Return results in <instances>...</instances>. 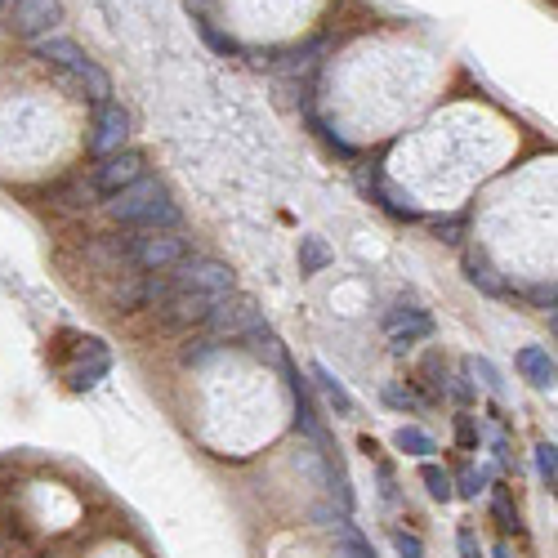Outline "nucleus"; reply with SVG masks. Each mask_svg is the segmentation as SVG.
Masks as SVG:
<instances>
[{
	"label": "nucleus",
	"instance_id": "f257e3e1",
	"mask_svg": "<svg viewBox=\"0 0 558 558\" xmlns=\"http://www.w3.org/2000/svg\"><path fill=\"white\" fill-rule=\"evenodd\" d=\"M108 215L117 219V224H130V228H179V206L170 201L166 184H157V179L143 175L139 184L121 188L117 197L108 201Z\"/></svg>",
	"mask_w": 558,
	"mask_h": 558
},
{
	"label": "nucleus",
	"instance_id": "f03ea898",
	"mask_svg": "<svg viewBox=\"0 0 558 558\" xmlns=\"http://www.w3.org/2000/svg\"><path fill=\"white\" fill-rule=\"evenodd\" d=\"M125 259L143 273H166L179 259H188V242L175 228H139V233L125 237Z\"/></svg>",
	"mask_w": 558,
	"mask_h": 558
},
{
	"label": "nucleus",
	"instance_id": "7ed1b4c3",
	"mask_svg": "<svg viewBox=\"0 0 558 558\" xmlns=\"http://www.w3.org/2000/svg\"><path fill=\"white\" fill-rule=\"evenodd\" d=\"M255 326H264V309H259L250 295H224V300L210 309L206 317V335H215L219 344H228V340H242V335H250Z\"/></svg>",
	"mask_w": 558,
	"mask_h": 558
},
{
	"label": "nucleus",
	"instance_id": "20e7f679",
	"mask_svg": "<svg viewBox=\"0 0 558 558\" xmlns=\"http://www.w3.org/2000/svg\"><path fill=\"white\" fill-rule=\"evenodd\" d=\"M175 277V291H201V295H233L237 291V277L228 264L219 259H179L175 268H166Z\"/></svg>",
	"mask_w": 558,
	"mask_h": 558
},
{
	"label": "nucleus",
	"instance_id": "39448f33",
	"mask_svg": "<svg viewBox=\"0 0 558 558\" xmlns=\"http://www.w3.org/2000/svg\"><path fill=\"white\" fill-rule=\"evenodd\" d=\"M224 300V295H201V291H175L170 300H161L157 309V322L166 326V331H192V326H206L210 309Z\"/></svg>",
	"mask_w": 558,
	"mask_h": 558
},
{
	"label": "nucleus",
	"instance_id": "423d86ee",
	"mask_svg": "<svg viewBox=\"0 0 558 558\" xmlns=\"http://www.w3.org/2000/svg\"><path fill=\"white\" fill-rule=\"evenodd\" d=\"M143 175H148V161H143V152L121 148V152H112V157H103L99 166H94V192H103V197H117L121 188L139 184Z\"/></svg>",
	"mask_w": 558,
	"mask_h": 558
},
{
	"label": "nucleus",
	"instance_id": "0eeeda50",
	"mask_svg": "<svg viewBox=\"0 0 558 558\" xmlns=\"http://www.w3.org/2000/svg\"><path fill=\"white\" fill-rule=\"evenodd\" d=\"M384 335H389L393 349H411V344H425L429 335H434V317L429 309H407V304H398V309L384 313Z\"/></svg>",
	"mask_w": 558,
	"mask_h": 558
},
{
	"label": "nucleus",
	"instance_id": "6e6552de",
	"mask_svg": "<svg viewBox=\"0 0 558 558\" xmlns=\"http://www.w3.org/2000/svg\"><path fill=\"white\" fill-rule=\"evenodd\" d=\"M63 23V5L59 0H14V32L27 41H41L54 27Z\"/></svg>",
	"mask_w": 558,
	"mask_h": 558
},
{
	"label": "nucleus",
	"instance_id": "1a4fd4ad",
	"mask_svg": "<svg viewBox=\"0 0 558 558\" xmlns=\"http://www.w3.org/2000/svg\"><path fill=\"white\" fill-rule=\"evenodd\" d=\"M125 139H130V112L117 108V103H103L90 134V152L94 157H112V152L125 148Z\"/></svg>",
	"mask_w": 558,
	"mask_h": 558
},
{
	"label": "nucleus",
	"instance_id": "9d476101",
	"mask_svg": "<svg viewBox=\"0 0 558 558\" xmlns=\"http://www.w3.org/2000/svg\"><path fill=\"white\" fill-rule=\"evenodd\" d=\"M514 367H518V375H523L532 389H554V375H558V367H554V353L550 349H541V344H523V349L514 353Z\"/></svg>",
	"mask_w": 558,
	"mask_h": 558
},
{
	"label": "nucleus",
	"instance_id": "9b49d317",
	"mask_svg": "<svg viewBox=\"0 0 558 558\" xmlns=\"http://www.w3.org/2000/svg\"><path fill=\"white\" fill-rule=\"evenodd\" d=\"M108 371H112L108 344H103V340H85L81 362H76V371H72V389H76V393H81V389H94V384H99Z\"/></svg>",
	"mask_w": 558,
	"mask_h": 558
},
{
	"label": "nucleus",
	"instance_id": "f8f14e48",
	"mask_svg": "<svg viewBox=\"0 0 558 558\" xmlns=\"http://www.w3.org/2000/svg\"><path fill=\"white\" fill-rule=\"evenodd\" d=\"M32 50H36V59L63 67V72H81V67L90 63V54L76 41H67V36H41V41H32Z\"/></svg>",
	"mask_w": 558,
	"mask_h": 558
},
{
	"label": "nucleus",
	"instance_id": "ddd939ff",
	"mask_svg": "<svg viewBox=\"0 0 558 558\" xmlns=\"http://www.w3.org/2000/svg\"><path fill=\"white\" fill-rule=\"evenodd\" d=\"M465 277H469V286H478V291L492 295V300H514V286L500 282L496 268L487 264L483 255H465Z\"/></svg>",
	"mask_w": 558,
	"mask_h": 558
},
{
	"label": "nucleus",
	"instance_id": "4468645a",
	"mask_svg": "<svg viewBox=\"0 0 558 558\" xmlns=\"http://www.w3.org/2000/svg\"><path fill=\"white\" fill-rule=\"evenodd\" d=\"M313 380H317V389L326 393V402L335 407V416H358V402H353V393L344 389V380H340V375H335L331 367L313 362Z\"/></svg>",
	"mask_w": 558,
	"mask_h": 558
},
{
	"label": "nucleus",
	"instance_id": "2eb2a0df",
	"mask_svg": "<svg viewBox=\"0 0 558 558\" xmlns=\"http://www.w3.org/2000/svg\"><path fill=\"white\" fill-rule=\"evenodd\" d=\"M335 545H340V558H380L349 514H335Z\"/></svg>",
	"mask_w": 558,
	"mask_h": 558
},
{
	"label": "nucleus",
	"instance_id": "dca6fc26",
	"mask_svg": "<svg viewBox=\"0 0 558 558\" xmlns=\"http://www.w3.org/2000/svg\"><path fill=\"white\" fill-rule=\"evenodd\" d=\"M371 192H375V201H380V210H384V215L407 219V224H416V219H420V206H416V201H411V197H402V192H393L380 175L371 179Z\"/></svg>",
	"mask_w": 558,
	"mask_h": 558
},
{
	"label": "nucleus",
	"instance_id": "f3484780",
	"mask_svg": "<svg viewBox=\"0 0 558 558\" xmlns=\"http://www.w3.org/2000/svg\"><path fill=\"white\" fill-rule=\"evenodd\" d=\"M331 264H335V250L326 246V237L304 233V237H300V273L313 277V273H326Z\"/></svg>",
	"mask_w": 558,
	"mask_h": 558
},
{
	"label": "nucleus",
	"instance_id": "a211bd4d",
	"mask_svg": "<svg viewBox=\"0 0 558 558\" xmlns=\"http://www.w3.org/2000/svg\"><path fill=\"white\" fill-rule=\"evenodd\" d=\"M393 447H398L402 456H416V460H434L438 456L434 434H425L420 425H402L398 434H393Z\"/></svg>",
	"mask_w": 558,
	"mask_h": 558
},
{
	"label": "nucleus",
	"instance_id": "6ab92c4d",
	"mask_svg": "<svg viewBox=\"0 0 558 558\" xmlns=\"http://www.w3.org/2000/svg\"><path fill=\"white\" fill-rule=\"evenodd\" d=\"M465 380L474 384V389L492 393L496 402H505V380H500V371L487 358H465Z\"/></svg>",
	"mask_w": 558,
	"mask_h": 558
},
{
	"label": "nucleus",
	"instance_id": "aec40b11",
	"mask_svg": "<svg viewBox=\"0 0 558 558\" xmlns=\"http://www.w3.org/2000/svg\"><path fill=\"white\" fill-rule=\"evenodd\" d=\"M219 349H224V344H219L215 335H188L184 349H179V362H184V367H201V362H210Z\"/></svg>",
	"mask_w": 558,
	"mask_h": 558
},
{
	"label": "nucleus",
	"instance_id": "412c9836",
	"mask_svg": "<svg viewBox=\"0 0 558 558\" xmlns=\"http://www.w3.org/2000/svg\"><path fill=\"white\" fill-rule=\"evenodd\" d=\"M420 478H425L429 496L438 500V505H447V500H456V487H451V469L434 465V460H425V469H420Z\"/></svg>",
	"mask_w": 558,
	"mask_h": 558
},
{
	"label": "nucleus",
	"instance_id": "4be33fe9",
	"mask_svg": "<svg viewBox=\"0 0 558 558\" xmlns=\"http://www.w3.org/2000/svg\"><path fill=\"white\" fill-rule=\"evenodd\" d=\"M197 36H201V41H206L215 54H224V59H228V54H242V41H233L228 32H219L210 18H197Z\"/></svg>",
	"mask_w": 558,
	"mask_h": 558
},
{
	"label": "nucleus",
	"instance_id": "5701e85b",
	"mask_svg": "<svg viewBox=\"0 0 558 558\" xmlns=\"http://www.w3.org/2000/svg\"><path fill=\"white\" fill-rule=\"evenodd\" d=\"M487 478H492V469H460V474H451V487H456V496L478 500L487 492Z\"/></svg>",
	"mask_w": 558,
	"mask_h": 558
},
{
	"label": "nucleus",
	"instance_id": "b1692460",
	"mask_svg": "<svg viewBox=\"0 0 558 558\" xmlns=\"http://www.w3.org/2000/svg\"><path fill=\"white\" fill-rule=\"evenodd\" d=\"M487 492H492V509H496V518H500V527H505V532H518V509H514V500H509L505 483L487 487Z\"/></svg>",
	"mask_w": 558,
	"mask_h": 558
},
{
	"label": "nucleus",
	"instance_id": "393cba45",
	"mask_svg": "<svg viewBox=\"0 0 558 558\" xmlns=\"http://www.w3.org/2000/svg\"><path fill=\"white\" fill-rule=\"evenodd\" d=\"M380 398L389 402L393 411H420V407H425V398H420L416 389H402V384H384Z\"/></svg>",
	"mask_w": 558,
	"mask_h": 558
},
{
	"label": "nucleus",
	"instance_id": "a878e982",
	"mask_svg": "<svg viewBox=\"0 0 558 558\" xmlns=\"http://www.w3.org/2000/svg\"><path fill=\"white\" fill-rule=\"evenodd\" d=\"M465 228H469L465 215H438L434 219V237H438V242H451V246L465 237Z\"/></svg>",
	"mask_w": 558,
	"mask_h": 558
},
{
	"label": "nucleus",
	"instance_id": "bb28decb",
	"mask_svg": "<svg viewBox=\"0 0 558 558\" xmlns=\"http://www.w3.org/2000/svg\"><path fill=\"white\" fill-rule=\"evenodd\" d=\"M536 474H541V483L554 492V483H558V456H554V442H541V447H536Z\"/></svg>",
	"mask_w": 558,
	"mask_h": 558
},
{
	"label": "nucleus",
	"instance_id": "cd10ccee",
	"mask_svg": "<svg viewBox=\"0 0 558 558\" xmlns=\"http://www.w3.org/2000/svg\"><path fill=\"white\" fill-rule=\"evenodd\" d=\"M393 550H398V558H425V541H420L416 532H393Z\"/></svg>",
	"mask_w": 558,
	"mask_h": 558
},
{
	"label": "nucleus",
	"instance_id": "c85d7f7f",
	"mask_svg": "<svg viewBox=\"0 0 558 558\" xmlns=\"http://www.w3.org/2000/svg\"><path fill=\"white\" fill-rule=\"evenodd\" d=\"M527 300H532L536 309H545V313L554 317V300H558V295H554V282H536V286H527Z\"/></svg>",
	"mask_w": 558,
	"mask_h": 558
},
{
	"label": "nucleus",
	"instance_id": "c756f323",
	"mask_svg": "<svg viewBox=\"0 0 558 558\" xmlns=\"http://www.w3.org/2000/svg\"><path fill=\"white\" fill-rule=\"evenodd\" d=\"M456 545H460V558H483V545H478V532H474V527H460V532H456Z\"/></svg>",
	"mask_w": 558,
	"mask_h": 558
},
{
	"label": "nucleus",
	"instance_id": "7c9ffc66",
	"mask_svg": "<svg viewBox=\"0 0 558 558\" xmlns=\"http://www.w3.org/2000/svg\"><path fill=\"white\" fill-rule=\"evenodd\" d=\"M456 438H460V447L478 451V429H474V420L469 416H456Z\"/></svg>",
	"mask_w": 558,
	"mask_h": 558
},
{
	"label": "nucleus",
	"instance_id": "2f4dec72",
	"mask_svg": "<svg viewBox=\"0 0 558 558\" xmlns=\"http://www.w3.org/2000/svg\"><path fill=\"white\" fill-rule=\"evenodd\" d=\"M496 558H509V545H496V550H492Z\"/></svg>",
	"mask_w": 558,
	"mask_h": 558
},
{
	"label": "nucleus",
	"instance_id": "473e14b6",
	"mask_svg": "<svg viewBox=\"0 0 558 558\" xmlns=\"http://www.w3.org/2000/svg\"><path fill=\"white\" fill-rule=\"evenodd\" d=\"M0 5H5V0H0Z\"/></svg>",
	"mask_w": 558,
	"mask_h": 558
}]
</instances>
